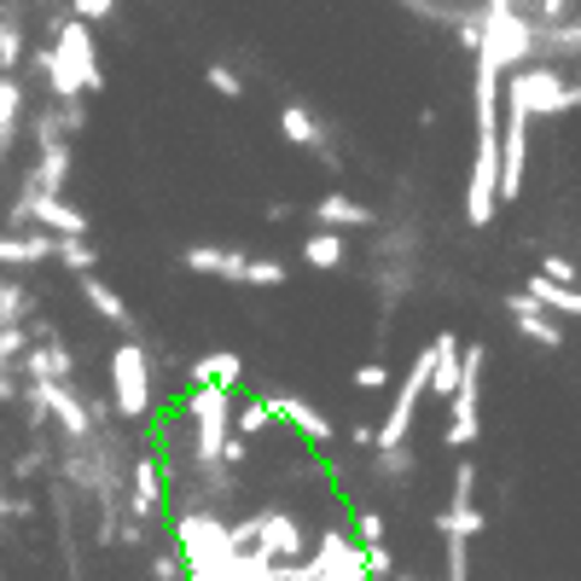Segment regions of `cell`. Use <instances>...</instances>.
<instances>
[{
  "label": "cell",
  "mask_w": 581,
  "mask_h": 581,
  "mask_svg": "<svg viewBox=\"0 0 581 581\" xmlns=\"http://www.w3.org/2000/svg\"><path fill=\"white\" fill-rule=\"evenodd\" d=\"M501 308L512 315V326L524 331L529 343H541V349H564V326H558L552 315H541V308H535L524 290H512V297H501Z\"/></svg>",
  "instance_id": "obj_11"
},
{
  "label": "cell",
  "mask_w": 581,
  "mask_h": 581,
  "mask_svg": "<svg viewBox=\"0 0 581 581\" xmlns=\"http://www.w3.org/2000/svg\"><path fill=\"white\" fill-rule=\"evenodd\" d=\"M501 106L529 117V122L535 117H564V111H575L570 106V76L558 65H524V70L501 76Z\"/></svg>",
  "instance_id": "obj_3"
},
{
  "label": "cell",
  "mask_w": 581,
  "mask_h": 581,
  "mask_svg": "<svg viewBox=\"0 0 581 581\" xmlns=\"http://www.w3.org/2000/svg\"><path fill=\"white\" fill-rule=\"evenodd\" d=\"M529 47H535V24L517 18L512 0H489V7H476V65L494 70V76H512L529 65Z\"/></svg>",
  "instance_id": "obj_2"
},
{
  "label": "cell",
  "mask_w": 581,
  "mask_h": 581,
  "mask_svg": "<svg viewBox=\"0 0 581 581\" xmlns=\"http://www.w3.org/2000/svg\"><path fill=\"white\" fill-rule=\"evenodd\" d=\"M315 221H320V233H349V227H379V216L366 210V204H355L349 193H326L320 204H315Z\"/></svg>",
  "instance_id": "obj_15"
},
{
  "label": "cell",
  "mask_w": 581,
  "mask_h": 581,
  "mask_svg": "<svg viewBox=\"0 0 581 581\" xmlns=\"http://www.w3.org/2000/svg\"><path fill=\"white\" fill-rule=\"evenodd\" d=\"M303 547H308V529H303L297 512H285V506H262V512H256V552H262L274 570L303 564Z\"/></svg>",
  "instance_id": "obj_8"
},
{
  "label": "cell",
  "mask_w": 581,
  "mask_h": 581,
  "mask_svg": "<svg viewBox=\"0 0 581 581\" xmlns=\"http://www.w3.org/2000/svg\"><path fill=\"white\" fill-rule=\"evenodd\" d=\"M186 379H193V390H227V396H233V384L244 379V361L233 349H210V355L186 361Z\"/></svg>",
  "instance_id": "obj_12"
},
{
  "label": "cell",
  "mask_w": 581,
  "mask_h": 581,
  "mask_svg": "<svg viewBox=\"0 0 581 581\" xmlns=\"http://www.w3.org/2000/svg\"><path fill=\"white\" fill-rule=\"evenodd\" d=\"M53 262H65L76 279H88V274H99V251L88 239H53Z\"/></svg>",
  "instance_id": "obj_25"
},
{
  "label": "cell",
  "mask_w": 581,
  "mask_h": 581,
  "mask_svg": "<svg viewBox=\"0 0 581 581\" xmlns=\"http://www.w3.org/2000/svg\"><path fill=\"white\" fill-rule=\"evenodd\" d=\"M267 425H274V413H267V402H244V407L233 413V430H239V442H244V436H262Z\"/></svg>",
  "instance_id": "obj_29"
},
{
  "label": "cell",
  "mask_w": 581,
  "mask_h": 581,
  "mask_svg": "<svg viewBox=\"0 0 581 581\" xmlns=\"http://www.w3.org/2000/svg\"><path fill=\"white\" fill-rule=\"evenodd\" d=\"M186 274H210V279H233L244 285V267H251V251H233V244H186Z\"/></svg>",
  "instance_id": "obj_10"
},
{
  "label": "cell",
  "mask_w": 581,
  "mask_h": 581,
  "mask_svg": "<svg viewBox=\"0 0 581 581\" xmlns=\"http://www.w3.org/2000/svg\"><path fill=\"white\" fill-rule=\"evenodd\" d=\"M18 7H0V76L24 70V24H18Z\"/></svg>",
  "instance_id": "obj_22"
},
{
  "label": "cell",
  "mask_w": 581,
  "mask_h": 581,
  "mask_svg": "<svg viewBox=\"0 0 581 581\" xmlns=\"http://www.w3.org/2000/svg\"><path fill=\"white\" fill-rule=\"evenodd\" d=\"M18 117H24V88H18V76H0V157L18 134Z\"/></svg>",
  "instance_id": "obj_24"
},
{
  "label": "cell",
  "mask_w": 581,
  "mask_h": 581,
  "mask_svg": "<svg viewBox=\"0 0 581 581\" xmlns=\"http://www.w3.org/2000/svg\"><path fill=\"white\" fill-rule=\"evenodd\" d=\"M349 442H355V448H366V453H372V425H355V430H349Z\"/></svg>",
  "instance_id": "obj_36"
},
{
  "label": "cell",
  "mask_w": 581,
  "mask_h": 581,
  "mask_svg": "<svg viewBox=\"0 0 581 581\" xmlns=\"http://www.w3.org/2000/svg\"><path fill=\"white\" fill-rule=\"evenodd\" d=\"M372 471H379L384 483H407V476L419 471V453H413V448H390V453H372Z\"/></svg>",
  "instance_id": "obj_27"
},
{
  "label": "cell",
  "mask_w": 581,
  "mask_h": 581,
  "mask_svg": "<svg viewBox=\"0 0 581 581\" xmlns=\"http://www.w3.org/2000/svg\"><path fill=\"white\" fill-rule=\"evenodd\" d=\"M175 552L186 581H233L239 558L227 547V517L216 512H175Z\"/></svg>",
  "instance_id": "obj_1"
},
{
  "label": "cell",
  "mask_w": 581,
  "mask_h": 581,
  "mask_svg": "<svg viewBox=\"0 0 581 581\" xmlns=\"http://www.w3.org/2000/svg\"><path fill=\"white\" fill-rule=\"evenodd\" d=\"M524 169H529V117L501 106V204H517Z\"/></svg>",
  "instance_id": "obj_9"
},
{
  "label": "cell",
  "mask_w": 581,
  "mask_h": 581,
  "mask_svg": "<svg viewBox=\"0 0 581 581\" xmlns=\"http://www.w3.org/2000/svg\"><path fill=\"white\" fill-rule=\"evenodd\" d=\"M279 134L290 145H326V129H320V117L308 111V106H285L279 111Z\"/></svg>",
  "instance_id": "obj_23"
},
{
  "label": "cell",
  "mask_w": 581,
  "mask_h": 581,
  "mask_svg": "<svg viewBox=\"0 0 581 581\" xmlns=\"http://www.w3.org/2000/svg\"><path fill=\"white\" fill-rule=\"evenodd\" d=\"M355 384H361V390H384V384H390V372H384L379 361H366V366L355 372Z\"/></svg>",
  "instance_id": "obj_35"
},
{
  "label": "cell",
  "mask_w": 581,
  "mask_h": 581,
  "mask_svg": "<svg viewBox=\"0 0 581 581\" xmlns=\"http://www.w3.org/2000/svg\"><path fill=\"white\" fill-rule=\"evenodd\" d=\"M355 547H384V517L379 512H361L355 517Z\"/></svg>",
  "instance_id": "obj_32"
},
{
  "label": "cell",
  "mask_w": 581,
  "mask_h": 581,
  "mask_svg": "<svg viewBox=\"0 0 581 581\" xmlns=\"http://www.w3.org/2000/svg\"><path fill=\"white\" fill-rule=\"evenodd\" d=\"M483 366H489V349L483 343H460V384L448 396V448H471L476 442V396H483Z\"/></svg>",
  "instance_id": "obj_5"
},
{
  "label": "cell",
  "mask_w": 581,
  "mask_h": 581,
  "mask_svg": "<svg viewBox=\"0 0 581 581\" xmlns=\"http://www.w3.org/2000/svg\"><path fill=\"white\" fill-rule=\"evenodd\" d=\"M152 396H157V384H152V366H145V343L122 338L111 355V413L117 419H145Z\"/></svg>",
  "instance_id": "obj_4"
},
{
  "label": "cell",
  "mask_w": 581,
  "mask_h": 581,
  "mask_svg": "<svg viewBox=\"0 0 581 581\" xmlns=\"http://www.w3.org/2000/svg\"><path fill=\"white\" fill-rule=\"evenodd\" d=\"M430 349V390L425 396H453V384H460V338H453V331H436V338L425 343Z\"/></svg>",
  "instance_id": "obj_14"
},
{
  "label": "cell",
  "mask_w": 581,
  "mask_h": 581,
  "mask_svg": "<svg viewBox=\"0 0 581 581\" xmlns=\"http://www.w3.org/2000/svg\"><path fill=\"white\" fill-rule=\"evenodd\" d=\"M436 529H442V541H471V535L489 529L483 512H436Z\"/></svg>",
  "instance_id": "obj_26"
},
{
  "label": "cell",
  "mask_w": 581,
  "mask_h": 581,
  "mask_svg": "<svg viewBox=\"0 0 581 581\" xmlns=\"http://www.w3.org/2000/svg\"><path fill=\"white\" fill-rule=\"evenodd\" d=\"M244 285H285V267L267 262V256H251V267H244Z\"/></svg>",
  "instance_id": "obj_31"
},
{
  "label": "cell",
  "mask_w": 581,
  "mask_h": 581,
  "mask_svg": "<svg viewBox=\"0 0 581 581\" xmlns=\"http://www.w3.org/2000/svg\"><path fill=\"white\" fill-rule=\"evenodd\" d=\"M204 81H210L221 99H244V76L233 65H210V70H204Z\"/></svg>",
  "instance_id": "obj_30"
},
{
  "label": "cell",
  "mask_w": 581,
  "mask_h": 581,
  "mask_svg": "<svg viewBox=\"0 0 581 581\" xmlns=\"http://www.w3.org/2000/svg\"><path fill=\"white\" fill-rule=\"evenodd\" d=\"M70 18H76V24H99V18H117V0H76Z\"/></svg>",
  "instance_id": "obj_34"
},
{
  "label": "cell",
  "mask_w": 581,
  "mask_h": 581,
  "mask_svg": "<svg viewBox=\"0 0 581 581\" xmlns=\"http://www.w3.org/2000/svg\"><path fill=\"white\" fill-rule=\"evenodd\" d=\"M76 285H81V297H88V308H94L99 320H111V326H122V331H134V315H129V303H122V297H117V290H111L106 279H99V274L76 279Z\"/></svg>",
  "instance_id": "obj_20"
},
{
  "label": "cell",
  "mask_w": 581,
  "mask_h": 581,
  "mask_svg": "<svg viewBox=\"0 0 581 581\" xmlns=\"http://www.w3.org/2000/svg\"><path fill=\"white\" fill-rule=\"evenodd\" d=\"M524 297L541 308V315H552V320H581V290H564V285H547L541 274H529V285H524Z\"/></svg>",
  "instance_id": "obj_18"
},
{
  "label": "cell",
  "mask_w": 581,
  "mask_h": 581,
  "mask_svg": "<svg viewBox=\"0 0 581 581\" xmlns=\"http://www.w3.org/2000/svg\"><path fill=\"white\" fill-rule=\"evenodd\" d=\"M448 512H476V465L460 460L453 465V494H448Z\"/></svg>",
  "instance_id": "obj_28"
},
{
  "label": "cell",
  "mask_w": 581,
  "mask_h": 581,
  "mask_svg": "<svg viewBox=\"0 0 581 581\" xmlns=\"http://www.w3.org/2000/svg\"><path fill=\"white\" fill-rule=\"evenodd\" d=\"M152 575H157V581H186V564H180V552H175V547L152 552Z\"/></svg>",
  "instance_id": "obj_33"
},
{
  "label": "cell",
  "mask_w": 581,
  "mask_h": 581,
  "mask_svg": "<svg viewBox=\"0 0 581 581\" xmlns=\"http://www.w3.org/2000/svg\"><path fill=\"white\" fill-rule=\"evenodd\" d=\"M186 419H193V460L216 465L221 448L233 442V396L227 390H193L186 396Z\"/></svg>",
  "instance_id": "obj_6"
},
{
  "label": "cell",
  "mask_w": 581,
  "mask_h": 581,
  "mask_svg": "<svg viewBox=\"0 0 581 581\" xmlns=\"http://www.w3.org/2000/svg\"><path fill=\"white\" fill-rule=\"evenodd\" d=\"M65 180H70V145H53V152H41L35 169L24 175V193H35V198H65Z\"/></svg>",
  "instance_id": "obj_16"
},
{
  "label": "cell",
  "mask_w": 581,
  "mask_h": 581,
  "mask_svg": "<svg viewBox=\"0 0 581 581\" xmlns=\"http://www.w3.org/2000/svg\"><path fill=\"white\" fill-rule=\"evenodd\" d=\"M396 581H425V575H396Z\"/></svg>",
  "instance_id": "obj_37"
},
{
  "label": "cell",
  "mask_w": 581,
  "mask_h": 581,
  "mask_svg": "<svg viewBox=\"0 0 581 581\" xmlns=\"http://www.w3.org/2000/svg\"><path fill=\"white\" fill-rule=\"evenodd\" d=\"M425 390H430V349H419V355H413L407 379H402V390H396V402H390V413H384V425L372 430V453L407 448V436H413V413H419Z\"/></svg>",
  "instance_id": "obj_7"
},
{
  "label": "cell",
  "mask_w": 581,
  "mask_h": 581,
  "mask_svg": "<svg viewBox=\"0 0 581 581\" xmlns=\"http://www.w3.org/2000/svg\"><path fill=\"white\" fill-rule=\"evenodd\" d=\"M267 402V413H274V419H285V425H297L308 442H331V419L320 407H308L303 396H285V390H274V396H262Z\"/></svg>",
  "instance_id": "obj_13"
},
{
  "label": "cell",
  "mask_w": 581,
  "mask_h": 581,
  "mask_svg": "<svg viewBox=\"0 0 581 581\" xmlns=\"http://www.w3.org/2000/svg\"><path fill=\"white\" fill-rule=\"evenodd\" d=\"M53 262L47 233H0V267H41Z\"/></svg>",
  "instance_id": "obj_19"
},
{
  "label": "cell",
  "mask_w": 581,
  "mask_h": 581,
  "mask_svg": "<svg viewBox=\"0 0 581 581\" xmlns=\"http://www.w3.org/2000/svg\"><path fill=\"white\" fill-rule=\"evenodd\" d=\"M303 262L320 267V274H338V267L349 262V239H338V233H308L303 239Z\"/></svg>",
  "instance_id": "obj_21"
},
{
  "label": "cell",
  "mask_w": 581,
  "mask_h": 581,
  "mask_svg": "<svg viewBox=\"0 0 581 581\" xmlns=\"http://www.w3.org/2000/svg\"><path fill=\"white\" fill-rule=\"evenodd\" d=\"M163 512V471L152 453H140L134 460V494H129V517L134 524H145V517H157Z\"/></svg>",
  "instance_id": "obj_17"
}]
</instances>
